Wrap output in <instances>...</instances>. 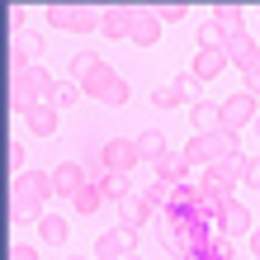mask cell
Segmentation results:
<instances>
[{
	"mask_svg": "<svg viewBox=\"0 0 260 260\" xmlns=\"http://www.w3.org/2000/svg\"><path fill=\"white\" fill-rule=\"evenodd\" d=\"M52 28H67V34H100V10H85V5H48Z\"/></svg>",
	"mask_w": 260,
	"mask_h": 260,
	"instance_id": "6da1fadb",
	"label": "cell"
},
{
	"mask_svg": "<svg viewBox=\"0 0 260 260\" xmlns=\"http://www.w3.org/2000/svg\"><path fill=\"white\" fill-rule=\"evenodd\" d=\"M43 204H48V199L28 185L24 175H14V189H10V218H14V222H43V218H48V213H43Z\"/></svg>",
	"mask_w": 260,
	"mask_h": 260,
	"instance_id": "7a4b0ae2",
	"label": "cell"
},
{
	"mask_svg": "<svg viewBox=\"0 0 260 260\" xmlns=\"http://www.w3.org/2000/svg\"><path fill=\"white\" fill-rule=\"evenodd\" d=\"M137 255V232L133 227H109L95 237V260H133Z\"/></svg>",
	"mask_w": 260,
	"mask_h": 260,
	"instance_id": "3957f363",
	"label": "cell"
},
{
	"mask_svg": "<svg viewBox=\"0 0 260 260\" xmlns=\"http://www.w3.org/2000/svg\"><path fill=\"white\" fill-rule=\"evenodd\" d=\"M255 118H260V109H255V95H246V90H237V95H227L222 100V128H255Z\"/></svg>",
	"mask_w": 260,
	"mask_h": 260,
	"instance_id": "277c9868",
	"label": "cell"
},
{
	"mask_svg": "<svg viewBox=\"0 0 260 260\" xmlns=\"http://www.w3.org/2000/svg\"><path fill=\"white\" fill-rule=\"evenodd\" d=\"M100 156H104V166H109L114 175H128L133 166H142V156H137V142H133V137H109V142L100 147Z\"/></svg>",
	"mask_w": 260,
	"mask_h": 260,
	"instance_id": "5b68a950",
	"label": "cell"
},
{
	"mask_svg": "<svg viewBox=\"0 0 260 260\" xmlns=\"http://www.w3.org/2000/svg\"><path fill=\"white\" fill-rule=\"evenodd\" d=\"M85 185H90V175H85L81 161H57L52 166V189H57V199H67V204H71Z\"/></svg>",
	"mask_w": 260,
	"mask_h": 260,
	"instance_id": "8992f818",
	"label": "cell"
},
{
	"mask_svg": "<svg viewBox=\"0 0 260 260\" xmlns=\"http://www.w3.org/2000/svg\"><path fill=\"white\" fill-rule=\"evenodd\" d=\"M251 208L237 204V199H227L222 204V218H218V237H251Z\"/></svg>",
	"mask_w": 260,
	"mask_h": 260,
	"instance_id": "52a82bcc",
	"label": "cell"
},
{
	"mask_svg": "<svg viewBox=\"0 0 260 260\" xmlns=\"http://www.w3.org/2000/svg\"><path fill=\"white\" fill-rule=\"evenodd\" d=\"M151 213H156V204H151L147 194H133L118 204V227H133V232H142V227L151 222Z\"/></svg>",
	"mask_w": 260,
	"mask_h": 260,
	"instance_id": "ba28073f",
	"label": "cell"
},
{
	"mask_svg": "<svg viewBox=\"0 0 260 260\" xmlns=\"http://www.w3.org/2000/svg\"><path fill=\"white\" fill-rule=\"evenodd\" d=\"M38 57H43V38L38 34H14V48H10V62H14V71H28V67H38Z\"/></svg>",
	"mask_w": 260,
	"mask_h": 260,
	"instance_id": "9c48e42d",
	"label": "cell"
},
{
	"mask_svg": "<svg viewBox=\"0 0 260 260\" xmlns=\"http://www.w3.org/2000/svg\"><path fill=\"white\" fill-rule=\"evenodd\" d=\"M189 128H194V137L218 133V128H222V104H213V100H199V104H189Z\"/></svg>",
	"mask_w": 260,
	"mask_h": 260,
	"instance_id": "30bf717a",
	"label": "cell"
},
{
	"mask_svg": "<svg viewBox=\"0 0 260 260\" xmlns=\"http://www.w3.org/2000/svg\"><path fill=\"white\" fill-rule=\"evenodd\" d=\"M199 189H204V199H218V204H227V199H237V180L222 171V166H208L204 180H199Z\"/></svg>",
	"mask_w": 260,
	"mask_h": 260,
	"instance_id": "8fae6325",
	"label": "cell"
},
{
	"mask_svg": "<svg viewBox=\"0 0 260 260\" xmlns=\"http://www.w3.org/2000/svg\"><path fill=\"white\" fill-rule=\"evenodd\" d=\"M189 171H194V166L185 161V151H166V156L156 161V180H161V185H189Z\"/></svg>",
	"mask_w": 260,
	"mask_h": 260,
	"instance_id": "7c38bea8",
	"label": "cell"
},
{
	"mask_svg": "<svg viewBox=\"0 0 260 260\" xmlns=\"http://www.w3.org/2000/svg\"><path fill=\"white\" fill-rule=\"evenodd\" d=\"M100 34H104V38H128V34H133V5H109V10H100Z\"/></svg>",
	"mask_w": 260,
	"mask_h": 260,
	"instance_id": "4fadbf2b",
	"label": "cell"
},
{
	"mask_svg": "<svg viewBox=\"0 0 260 260\" xmlns=\"http://www.w3.org/2000/svg\"><path fill=\"white\" fill-rule=\"evenodd\" d=\"M137 48H156V38H161V19H156V10H133V34H128Z\"/></svg>",
	"mask_w": 260,
	"mask_h": 260,
	"instance_id": "5bb4252c",
	"label": "cell"
},
{
	"mask_svg": "<svg viewBox=\"0 0 260 260\" xmlns=\"http://www.w3.org/2000/svg\"><path fill=\"white\" fill-rule=\"evenodd\" d=\"M199 199H204V189H199V185H175V189H171V204H166L161 213H166V218H189V213L199 208Z\"/></svg>",
	"mask_w": 260,
	"mask_h": 260,
	"instance_id": "9a60e30c",
	"label": "cell"
},
{
	"mask_svg": "<svg viewBox=\"0 0 260 260\" xmlns=\"http://www.w3.org/2000/svg\"><path fill=\"white\" fill-rule=\"evenodd\" d=\"M24 123H28L34 137H52L57 123H62V109H52V104H34V109L24 114Z\"/></svg>",
	"mask_w": 260,
	"mask_h": 260,
	"instance_id": "2e32d148",
	"label": "cell"
},
{
	"mask_svg": "<svg viewBox=\"0 0 260 260\" xmlns=\"http://www.w3.org/2000/svg\"><path fill=\"white\" fill-rule=\"evenodd\" d=\"M161 246H166V255H175V260H185L194 246H189V237H185V222L180 218H166L161 222Z\"/></svg>",
	"mask_w": 260,
	"mask_h": 260,
	"instance_id": "e0dca14e",
	"label": "cell"
},
{
	"mask_svg": "<svg viewBox=\"0 0 260 260\" xmlns=\"http://www.w3.org/2000/svg\"><path fill=\"white\" fill-rule=\"evenodd\" d=\"M133 142H137V156H142V166H156L166 151H171V147H166V137H161V128H142Z\"/></svg>",
	"mask_w": 260,
	"mask_h": 260,
	"instance_id": "ac0fdd59",
	"label": "cell"
},
{
	"mask_svg": "<svg viewBox=\"0 0 260 260\" xmlns=\"http://www.w3.org/2000/svg\"><path fill=\"white\" fill-rule=\"evenodd\" d=\"M227 67H232V62H227V52H194L189 76H194V81H218Z\"/></svg>",
	"mask_w": 260,
	"mask_h": 260,
	"instance_id": "d6986e66",
	"label": "cell"
},
{
	"mask_svg": "<svg viewBox=\"0 0 260 260\" xmlns=\"http://www.w3.org/2000/svg\"><path fill=\"white\" fill-rule=\"evenodd\" d=\"M227 62H232V67H241V71H251V67L260 62V48H255V38H251V34H237L232 43H227Z\"/></svg>",
	"mask_w": 260,
	"mask_h": 260,
	"instance_id": "ffe728a7",
	"label": "cell"
},
{
	"mask_svg": "<svg viewBox=\"0 0 260 260\" xmlns=\"http://www.w3.org/2000/svg\"><path fill=\"white\" fill-rule=\"evenodd\" d=\"M100 67H104V57H100V52H76L67 71H71V81H76V85H85V81H90V76H95Z\"/></svg>",
	"mask_w": 260,
	"mask_h": 260,
	"instance_id": "44dd1931",
	"label": "cell"
},
{
	"mask_svg": "<svg viewBox=\"0 0 260 260\" xmlns=\"http://www.w3.org/2000/svg\"><path fill=\"white\" fill-rule=\"evenodd\" d=\"M114 85H118V71H114V67H100V71H95V76H90V81H85L81 90H85V95H90V100H100V104H104V95H109V90H114Z\"/></svg>",
	"mask_w": 260,
	"mask_h": 260,
	"instance_id": "7402d4cb",
	"label": "cell"
},
{
	"mask_svg": "<svg viewBox=\"0 0 260 260\" xmlns=\"http://www.w3.org/2000/svg\"><path fill=\"white\" fill-rule=\"evenodd\" d=\"M227 43H232V34H222L218 24H199V52H227Z\"/></svg>",
	"mask_w": 260,
	"mask_h": 260,
	"instance_id": "603a6c76",
	"label": "cell"
},
{
	"mask_svg": "<svg viewBox=\"0 0 260 260\" xmlns=\"http://www.w3.org/2000/svg\"><path fill=\"white\" fill-rule=\"evenodd\" d=\"M208 151H213V166H218V161H227V156H237V133H232V128L208 133Z\"/></svg>",
	"mask_w": 260,
	"mask_h": 260,
	"instance_id": "cb8c5ba5",
	"label": "cell"
},
{
	"mask_svg": "<svg viewBox=\"0 0 260 260\" xmlns=\"http://www.w3.org/2000/svg\"><path fill=\"white\" fill-rule=\"evenodd\" d=\"M19 76H24V85L38 95V104H48V100H52V85H57V81H52L43 67H28V71H19Z\"/></svg>",
	"mask_w": 260,
	"mask_h": 260,
	"instance_id": "d4e9b609",
	"label": "cell"
},
{
	"mask_svg": "<svg viewBox=\"0 0 260 260\" xmlns=\"http://www.w3.org/2000/svg\"><path fill=\"white\" fill-rule=\"evenodd\" d=\"M34 104H38V95H34V90L24 85V76L14 71V81H10V109H14V114H28Z\"/></svg>",
	"mask_w": 260,
	"mask_h": 260,
	"instance_id": "484cf974",
	"label": "cell"
},
{
	"mask_svg": "<svg viewBox=\"0 0 260 260\" xmlns=\"http://www.w3.org/2000/svg\"><path fill=\"white\" fill-rule=\"evenodd\" d=\"M241 19H246V10H237V5H218V10H213V24H218L222 28V34H246V28H241Z\"/></svg>",
	"mask_w": 260,
	"mask_h": 260,
	"instance_id": "4316f807",
	"label": "cell"
},
{
	"mask_svg": "<svg viewBox=\"0 0 260 260\" xmlns=\"http://www.w3.org/2000/svg\"><path fill=\"white\" fill-rule=\"evenodd\" d=\"M100 204H104V189H100V185H85L81 194L71 199V208L81 213V218H95V213H100Z\"/></svg>",
	"mask_w": 260,
	"mask_h": 260,
	"instance_id": "83f0119b",
	"label": "cell"
},
{
	"mask_svg": "<svg viewBox=\"0 0 260 260\" xmlns=\"http://www.w3.org/2000/svg\"><path fill=\"white\" fill-rule=\"evenodd\" d=\"M81 95H85V90L67 76V81H57V85H52V100H48V104H52V109H71V104L81 100Z\"/></svg>",
	"mask_w": 260,
	"mask_h": 260,
	"instance_id": "f1b7e54d",
	"label": "cell"
},
{
	"mask_svg": "<svg viewBox=\"0 0 260 260\" xmlns=\"http://www.w3.org/2000/svg\"><path fill=\"white\" fill-rule=\"evenodd\" d=\"M180 151H185V161H189V166H199V171H208V166H213V151H208V137H189V142L180 147Z\"/></svg>",
	"mask_w": 260,
	"mask_h": 260,
	"instance_id": "f546056e",
	"label": "cell"
},
{
	"mask_svg": "<svg viewBox=\"0 0 260 260\" xmlns=\"http://www.w3.org/2000/svg\"><path fill=\"white\" fill-rule=\"evenodd\" d=\"M38 237H43V241H52V246H67V218L48 213V218L38 222Z\"/></svg>",
	"mask_w": 260,
	"mask_h": 260,
	"instance_id": "4dcf8cb0",
	"label": "cell"
},
{
	"mask_svg": "<svg viewBox=\"0 0 260 260\" xmlns=\"http://www.w3.org/2000/svg\"><path fill=\"white\" fill-rule=\"evenodd\" d=\"M151 104H156V109H180V104H185V95H180L175 81H166V85L151 90Z\"/></svg>",
	"mask_w": 260,
	"mask_h": 260,
	"instance_id": "1f68e13d",
	"label": "cell"
},
{
	"mask_svg": "<svg viewBox=\"0 0 260 260\" xmlns=\"http://www.w3.org/2000/svg\"><path fill=\"white\" fill-rule=\"evenodd\" d=\"M100 189H104V199H109V204H123V199H133V189H128V175H109Z\"/></svg>",
	"mask_w": 260,
	"mask_h": 260,
	"instance_id": "d6a6232c",
	"label": "cell"
},
{
	"mask_svg": "<svg viewBox=\"0 0 260 260\" xmlns=\"http://www.w3.org/2000/svg\"><path fill=\"white\" fill-rule=\"evenodd\" d=\"M185 14H189V5H156V19L161 24H180Z\"/></svg>",
	"mask_w": 260,
	"mask_h": 260,
	"instance_id": "836d02e7",
	"label": "cell"
},
{
	"mask_svg": "<svg viewBox=\"0 0 260 260\" xmlns=\"http://www.w3.org/2000/svg\"><path fill=\"white\" fill-rule=\"evenodd\" d=\"M241 90H246V95H255V100H260V62H255L251 71H241Z\"/></svg>",
	"mask_w": 260,
	"mask_h": 260,
	"instance_id": "e575fe53",
	"label": "cell"
},
{
	"mask_svg": "<svg viewBox=\"0 0 260 260\" xmlns=\"http://www.w3.org/2000/svg\"><path fill=\"white\" fill-rule=\"evenodd\" d=\"M10 166H14V175H24V171H34V166H28V151H24L19 142L10 147Z\"/></svg>",
	"mask_w": 260,
	"mask_h": 260,
	"instance_id": "d590c367",
	"label": "cell"
},
{
	"mask_svg": "<svg viewBox=\"0 0 260 260\" xmlns=\"http://www.w3.org/2000/svg\"><path fill=\"white\" fill-rule=\"evenodd\" d=\"M142 194L151 199V204H161V208L171 204V185H161V180H156V185H151V189H142Z\"/></svg>",
	"mask_w": 260,
	"mask_h": 260,
	"instance_id": "8d00e7d4",
	"label": "cell"
},
{
	"mask_svg": "<svg viewBox=\"0 0 260 260\" xmlns=\"http://www.w3.org/2000/svg\"><path fill=\"white\" fill-rule=\"evenodd\" d=\"M175 85H180V95H185V104H199V100H194V95H199V90H194V85H199L194 76H175Z\"/></svg>",
	"mask_w": 260,
	"mask_h": 260,
	"instance_id": "74e56055",
	"label": "cell"
},
{
	"mask_svg": "<svg viewBox=\"0 0 260 260\" xmlns=\"http://www.w3.org/2000/svg\"><path fill=\"white\" fill-rule=\"evenodd\" d=\"M10 260H38V251L28 246V241H14V246H10Z\"/></svg>",
	"mask_w": 260,
	"mask_h": 260,
	"instance_id": "f35d334b",
	"label": "cell"
},
{
	"mask_svg": "<svg viewBox=\"0 0 260 260\" xmlns=\"http://www.w3.org/2000/svg\"><path fill=\"white\" fill-rule=\"evenodd\" d=\"M241 185H251V189H260V156H251V171H246V180Z\"/></svg>",
	"mask_w": 260,
	"mask_h": 260,
	"instance_id": "ab89813d",
	"label": "cell"
},
{
	"mask_svg": "<svg viewBox=\"0 0 260 260\" xmlns=\"http://www.w3.org/2000/svg\"><path fill=\"white\" fill-rule=\"evenodd\" d=\"M185 260H213V241H208V246H194Z\"/></svg>",
	"mask_w": 260,
	"mask_h": 260,
	"instance_id": "60d3db41",
	"label": "cell"
},
{
	"mask_svg": "<svg viewBox=\"0 0 260 260\" xmlns=\"http://www.w3.org/2000/svg\"><path fill=\"white\" fill-rule=\"evenodd\" d=\"M251 260H260V227L251 232Z\"/></svg>",
	"mask_w": 260,
	"mask_h": 260,
	"instance_id": "b9f144b4",
	"label": "cell"
},
{
	"mask_svg": "<svg viewBox=\"0 0 260 260\" xmlns=\"http://www.w3.org/2000/svg\"><path fill=\"white\" fill-rule=\"evenodd\" d=\"M67 260H85V255H67Z\"/></svg>",
	"mask_w": 260,
	"mask_h": 260,
	"instance_id": "7bdbcfd3",
	"label": "cell"
},
{
	"mask_svg": "<svg viewBox=\"0 0 260 260\" xmlns=\"http://www.w3.org/2000/svg\"><path fill=\"white\" fill-rule=\"evenodd\" d=\"M255 133H260V118H255Z\"/></svg>",
	"mask_w": 260,
	"mask_h": 260,
	"instance_id": "ee69618b",
	"label": "cell"
},
{
	"mask_svg": "<svg viewBox=\"0 0 260 260\" xmlns=\"http://www.w3.org/2000/svg\"><path fill=\"white\" fill-rule=\"evenodd\" d=\"M133 260H142V255H133Z\"/></svg>",
	"mask_w": 260,
	"mask_h": 260,
	"instance_id": "f6af8a7d",
	"label": "cell"
}]
</instances>
